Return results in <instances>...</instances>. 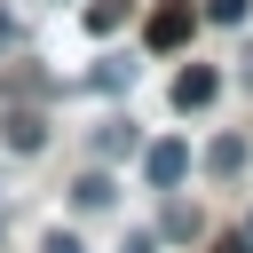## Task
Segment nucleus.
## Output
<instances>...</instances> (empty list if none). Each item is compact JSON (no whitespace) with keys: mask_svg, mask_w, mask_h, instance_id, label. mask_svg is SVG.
I'll return each instance as SVG.
<instances>
[{"mask_svg":"<svg viewBox=\"0 0 253 253\" xmlns=\"http://www.w3.org/2000/svg\"><path fill=\"white\" fill-rule=\"evenodd\" d=\"M158 229H166L174 245H182V237H198V206H166V213H158Z\"/></svg>","mask_w":253,"mask_h":253,"instance_id":"0eeeda50","label":"nucleus"},{"mask_svg":"<svg viewBox=\"0 0 253 253\" xmlns=\"http://www.w3.org/2000/svg\"><path fill=\"white\" fill-rule=\"evenodd\" d=\"M126 253H158V237H126Z\"/></svg>","mask_w":253,"mask_h":253,"instance_id":"f8f14e48","label":"nucleus"},{"mask_svg":"<svg viewBox=\"0 0 253 253\" xmlns=\"http://www.w3.org/2000/svg\"><path fill=\"white\" fill-rule=\"evenodd\" d=\"M95 150H103V158H126V150H134V126H103Z\"/></svg>","mask_w":253,"mask_h":253,"instance_id":"6e6552de","label":"nucleus"},{"mask_svg":"<svg viewBox=\"0 0 253 253\" xmlns=\"http://www.w3.org/2000/svg\"><path fill=\"white\" fill-rule=\"evenodd\" d=\"M245 245H253V213H245Z\"/></svg>","mask_w":253,"mask_h":253,"instance_id":"4468645a","label":"nucleus"},{"mask_svg":"<svg viewBox=\"0 0 253 253\" xmlns=\"http://www.w3.org/2000/svg\"><path fill=\"white\" fill-rule=\"evenodd\" d=\"M198 16H206V24H245V0H206Z\"/></svg>","mask_w":253,"mask_h":253,"instance_id":"9d476101","label":"nucleus"},{"mask_svg":"<svg viewBox=\"0 0 253 253\" xmlns=\"http://www.w3.org/2000/svg\"><path fill=\"white\" fill-rule=\"evenodd\" d=\"M126 16H134V8H126V0H95V8H87V32H95V40H103V32H119V24H126Z\"/></svg>","mask_w":253,"mask_h":253,"instance_id":"423d86ee","label":"nucleus"},{"mask_svg":"<svg viewBox=\"0 0 253 253\" xmlns=\"http://www.w3.org/2000/svg\"><path fill=\"white\" fill-rule=\"evenodd\" d=\"M40 253H87V245H79V237H71V229H55V237H47V245H40Z\"/></svg>","mask_w":253,"mask_h":253,"instance_id":"9b49d317","label":"nucleus"},{"mask_svg":"<svg viewBox=\"0 0 253 253\" xmlns=\"http://www.w3.org/2000/svg\"><path fill=\"white\" fill-rule=\"evenodd\" d=\"M40 142H47V126L32 111H8V150H40Z\"/></svg>","mask_w":253,"mask_h":253,"instance_id":"39448f33","label":"nucleus"},{"mask_svg":"<svg viewBox=\"0 0 253 253\" xmlns=\"http://www.w3.org/2000/svg\"><path fill=\"white\" fill-rule=\"evenodd\" d=\"M142 174H150V190H182V174H190V142L158 134V142L142 150Z\"/></svg>","mask_w":253,"mask_h":253,"instance_id":"f257e3e1","label":"nucleus"},{"mask_svg":"<svg viewBox=\"0 0 253 253\" xmlns=\"http://www.w3.org/2000/svg\"><path fill=\"white\" fill-rule=\"evenodd\" d=\"M71 206H79V213H103V206H111V174H95V166H87V174L71 182Z\"/></svg>","mask_w":253,"mask_h":253,"instance_id":"20e7f679","label":"nucleus"},{"mask_svg":"<svg viewBox=\"0 0 253 253\" xmlns=\"http://www.w3.org/2000/svg\"><path fill=\"white\" fill-rule=\"evenodd\" d=\"M190 32H198V8L190 0H158L150 8V47H182Z\"/></svg>","mask_w":253,"mask_h":253,"instance_id":"f03ea898","label":"nucleus"},{"mask_svg":"<svg viewBox=\"0 0 253 253\" xmlns=\"http://www.w3.org/2000/svg\"><path fill=\"white\" fill-rule=\"evenodd\" d=\"M213 87H221V71H213V63H190V71L174 79V103H182V111H206Z\"/></svg>","mask_w":253,"mask_h":253,"instance_id":"7ed1b4c3","label":"nucleus"},{"mask_svg":"<svg viewBox=\"0 0 253 253\" xmlns=\"http://www.w3.org/2000/svg\"><path fill=\"white\" fill-rule=\"evenodd\" d=\"M8 40H16V16H0V47H8Z\"/></svg>","mask_w":253,"mask_h":253,"instance_id":"ddd939ff","label":"nucleus"},{"mask_svg":"<svg viewBox=\"0 0 253 253\" xmlns=\"http://www.w3.org/2000/svg\"><path fill=\"white\" fill-rule=\"evenodd\" d=\"M206 166H213V174H237V166H245V142H213Z\"/></svg>","mask_w":253,"mask_h":253,"instance_id":"1a4fd4ad","label":"nucleus"}]
</instances>
